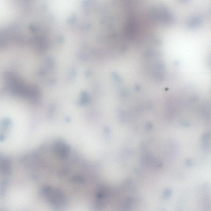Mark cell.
Returning <instances> with one entry per match:
<instances>
[{"label":"cell","mask_w":211,"mask_h":211,"mask_svg":"<svg viewBox=\"0 0 211 211\" xmlns=\"http://www.w3.org/2000/svg\"><path fill=\"white\" fill-rule=\"evenodd\" d=\"M53 150L57 156L63 159L69 156L70 151L69 147L62 141H58L55 144Z\"/></svg>","instance_id":"obj_1"}]
</instances>
